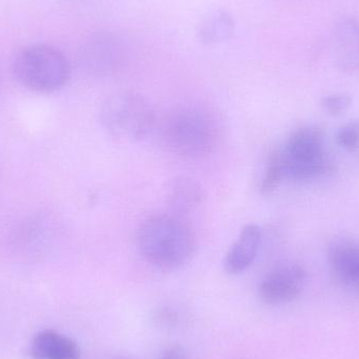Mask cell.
Masks as SVG:
<instances>
[{
  "instance_id": "obj_10",
  "label": "cell",
  "mask_w": 359,
  "mask_h": 359,
  "mask_svg": "<svg viewBox=\"0 0 359 359\" xmlns=\"http://www.w3.org/2000/svg\"><path fill=\"white\" fill-rule=\"evenodd\" d=\"M32 359H80L81 350L73 339L57 331H40L29 348Z\"/></svg>"
},
{
  "instance_id": "obj_12",
  "label": "cell",
  "mask_w": 359,
  "mask_h": 359,
  "mask_svg": "<svg viewBox=\"0 0 359 359\" xmlns=\"http://www.w3.org/2000/svg\"><path fill=\"white\" fill-rule=\"evenodd\" d=\"M204 198L202 186L190 177H178L168 188V204L177 213H189L202 203Z\"/></svg>"
},
{
  "instance_id": "obj_1",
  "label": "cell",
  "mask_w": 359,
  "mask_h": 359,
  "mask_svg": "<svg viewBox=\"0 0 359 359\" xmlns=\"http://www.w3.org/2000/svg\"><path fill=\"white\" fill-rule=\"evenodd\" d=\"M138 247L143 259L161 271H176L187 265L196 249L191 228L178 215L149 217L138 232Z\"/></svg>"
},
{
  "instance_id": "obj_4",
  "label": "cell",
  "mask_w": 359,
  "mask_h": 359,
  "mask_svg": "<svg viewBox=\"0 0 359 359\" xmlns=\"http://www.w3.org/2000/svg\"><path fill=\"white\" fill-rule=\"evenodd\" d=\"M219 139L215 118L200 107H183L170 116L165 140L180 157L201 159L209 155Z\"/></svg>"
},
{
  "instance_id": "obj_15",
  "label": "cell",
  "mask_w": 359,
  "mask_h": 359,
  "mask_svg": "<svg viewBox=\"0 0 359 359\" xmlns=\"http://www.w3.org/2000/svg\"><path fill=\"white\" fill-rule=\"evenodd\" d=\"M351 104V97L348 94H344V93L328 95V96L324 97L320 102L323 109L333 117L344 115L350 109Z\"/></svg>"
},
{
  "instance_id": "obj_13",
  "label": "cell",
  "mask_w": 359,
  "mask_h": 359,
  "mask_svg": "<svg viewBox=\"0 0 359 359\" xmlns=\"http://www.w3.org/2000/svg\"><path fill=\"white\" fill-rule=\"evenodd\" d=\"M283 181H285L284 170H283L278 151H276L270 155L266 165L265 172L261 182L262 194H272L278 189Z\"/></svg>"
},
{
  "instance_id": "obj_5",
  "label": "cell",
  "mask_w": 359,
  "mask_h": 359,
  "mask_svg": "<svg viewBox=\"0 0 359 359\" xmlns=\"http://www.w3.org/2000/svg\"><path fill=\"white\" fill-rule=\"evenodd\" d=\"M104 130L122 142H137L149 136L155 113L147 99L133 92H120L105 99L100 109Z\"/></svg>"
},
{
  "instance_id": "obj_7",
  "label": "cell",
  "mask_w": 359,
  "mask_h": 359,
  "mask_svg": "<svg viewBox=\"0 0 359 359\" xmlns=\"http://www.w3.org/2000/svg\"><path fill=\"white\" fill-rule=\"evenodd\" d=\"M333 62L345 73L359 71V21L352 18L337 21L330 34Z\"/></svg>"
},
{
  "instance_id": "obj_14",
  "label": "cell",
  "mask_w": 359,
  "mask_h": 359,
  "mask_svg": "<svg viewBox=\"0 0 359 359\" xmlns=\"http://www.w3.org/2000/svg\"><path fill=\"white\" fill-rule=\"evenodd\" d=\"M337 142L341 149L349 153L359 151V120L348 122L339 128Z\"/></svg>"
},
{
  "instance_id": "obj_16",
  "label": "cell",
  "mask_w": 359,
  "mask_h": 359,
  "mask_svg": "<svg viewBox=\"0 0 359 359\" xmlns=\"http://www.w3.org/2000/svg\"><path fill=\"white\" fill-rule=\"evenodd\" d=\"M161 359H187V358H186L185 351L181 347L176 346L166 350Z\"/></svg>"
},
{
  "instance_id": "obj_6",
  "label": "cell",
  "mask_w": 359,
  "mask_h": 359,
  "mask_svg": "<svg viewBox=\"0 0 359 359\" xmlns=\"http://www.w3.org/2000/svg\"><path fill=\"white\" fill-rule=\"evenodd\" d=\"M307 280V271L299 264H280L270 270L259 283V299L269 306L292 303L303 293Z\"/></svg>"
},
{
  "instance_id": "obj_3",
  "label": "cell",
  "mask_w": 359,
  "mask_h": 359,
  "mask_svg": "<svg viewBox=\"0 0 359 359\" xmlns=\"http://www.w3.org/2000/svg\"><path fill=\"white\" fill-rule=\"evenodd\" d=\"M13 75L32 92H56L71 77V65L65 54L48 44H35L21 50L13 60Z\"/></svg>"
},
{
  "instance_id": "obj_8",
  "label": "cell",
  "mask_w": 359,
  "mask_h": 359,
  "mask_svg": "<svg viewBox=\"0 0 359 359\" xmlns=\"http://www.w3.org/2000/svg\"><path fill=\"white\" fill-rule=\"evenodd\" d=\"M327 259L339 284L359 291V243L348 238L334 241L329 246Z\"/></svg>"
},
{
  "instance_id": "obj_2",
  "label": "cell",
  "mask_w": 359,
  "mask_h": 359,
  "mask_svg": "<svg viewBox=\"0 0 359 359\" xmlns=\"http://www.w3.org/2000/svg\"><path fill=\"white\" fill-rule=\"evenodd\" d=\"M278 151L285 180L308 183L335 172L334 162L327 151L324 130L318 126L297 128Z\"/></svg>"
},
{
  "instance_id": "obj_11",
  "label": "cell",
  "mask_w": 359,
  "mask_h": 359,
  "mask_svg": "<svg viewBox=\"0 0 359 359\" xmlns=\"http://www.w3.org/2000/svg\"><path fill=\"white\" fill-rule=\"evenodd\" d=\"M233 17L225 10L211 11L201 20L198 27V39L205 46H215L227 41L234 33Z\"/></svg>"
},
{
  "instance_id": "obj_9",
  "label": "cell",
  "mask_w": 359,
  "mask_h": 359,
  "mask_svg": "<svg viewBox=\"0 0 359 359\" xmlns=\"http://www.w3.org/2000/svg\"><path fill=\"white\" fill-rule=\"evenodd\" d=\"M261 242V228L255 224L245 226L226 255L224 261L226 272L238 276L246 271L257 259Z\"/></svg>"
}]
</instances>
